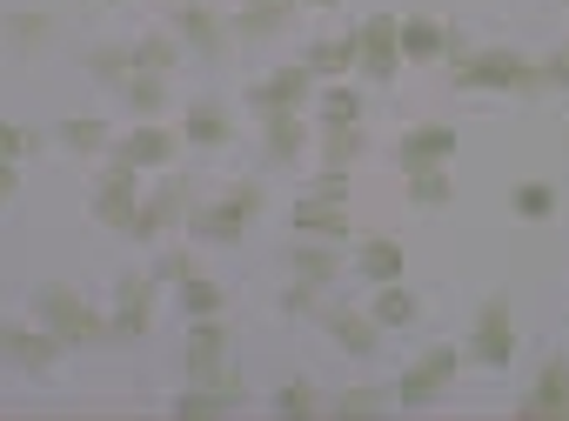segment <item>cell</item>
Wrapping results in <instances>:
<instances>
[{"label": "cell", "mask_w": 569, "mask_h": 421, "mask_svg": "<svg viewBox=\"0 0 569 421\" xmlns=\"http://www.w3.org/2000/svg\"><path fill=\"white\" fill-rule=\"evenodd\" d=\"M316 128H362V94L356 88H322L316 94Z\"/></svg>", "instance_id": "23"}, {"label": "cell", "mask_w": 569, "mask_h": 421, "mask_svg": "<svg viewBox=\"0 0 569 421\" xmlns=\"http://www.w3.org/2000/svg\"><path fill=\"white\" fill-rule=\"evenodd\" d=\"M316 168H356L369 154V134L362 128H316Z\"/></svg>", "instance_id": "17"}, {"label": "cell", "mask_w": 569, "mask_h": 421, "mask_svg": "<svg viewBox=\"0 0 569 421\" xmlns=\"http://www.w3.org/2000/svg\"><path fill=\"white\" fill-rule=\"evenodd\" d=\"M14 148H21V141H14V134H8V128H0V161H8V154H14Z\"/></svg>", "instance_id": "42"}, {"label": "cell", "mask_w": 569, "mask_h": 421, "mask_svg": "<svg viewBox=\"0 0 569 421\" xmlns=\"http://www.w3.org/2000/svg\"><path fill=\"white\" fill-rule=\"evenodd\" d=\"M161 101H168L161 94V74H128V108L134 114H161Z\"/></svg>", "instance_id": "33"}, {"label": "cell", "mask_w": 569, "mask_h": 421, "mask_svg": "<svg viewBox=\"0 0 569 421\" xmlns=\"http://www.w3.org/2000/svg\"><path fill=\"white\" fill-rule=\"evenodd\" d=\"M88 68H94V81H128L134 74L128 48H101V54H88Z\"/></svg>", "instance_id": "35"}, {"label": "cell", "mask_w": 569, "mask_h": 421, "mask_svg": "<svg viewBox=\"0 0 569 421\" xmlns=\"http://www.w3.org/2000/svg\"><path fill=\"white\" fill-rule=\"evenodd\" d=\"M309 141H316L309 114H261V148H268L274 168H296L309 154Z\"/></svg>", "instance_id": "7"}, {"label": "cell", "mask_w": 569, "mask_h": 421, "mask_svg": "<svg viewBox=\"0 0 569 421\" xmlns=\"http://www.w3.org/2000/svg\"><path fill=\"white\" fill-rule=\"evenodd\" d=\"M174 288H181V308H188V314H221V281H208V274H181Z\"/></svg>", "instance_id": "31"}, {"label": "cell", "mask_w": 569, "mask_h": 421, "mask_svg": "<svg viewBox=\"0 0 569 421\" xmlns=\"http://www.w3.org/2000/svg\"><path fill=\"white\" fill-rule=\"evenodd\" d=\"M456 368H462V348H456V341H436V348L396 381V401H402V408H429V401L456 381Z\"/></svg>", "instance_id": "3"}, {"label": "cell", "mask_w": 569, "mask_h": 421, "mask_svg": "<svg viewBox=\"0 0 569 421\" xmlns=\"http://www.w3.org/2000/svg\"><path fill=\"white\" fill-rule=\"evenodd\" d=\"M316 408H322V401H316V381H309V374H296V381L274 388V414H281V421H309Z\"/></svg>", "instance_id": "27"}, {"label": "cell", "mask_w": 569, "mask_h": 421, "mask_svg": "<svg viewBox=\"0 0 569 421\" xmlns=\"http://www.w3.org/2000/svg\"><path fill=\"white\" fill-rule=\"evenodd\" d=\"M296 8H342V0H296Z\"/></svg>", "instance_id": "43"}, {"label": "cell", "mask_w": 569, "mask_h": 421, "mask_svg": "<svg viewBox=\"0 0 569 421\" xmlns=\"http://www.w3.org/2000/svg\"><path fill=\"white\" fill-rule=\"evenodd\" d=\"M41 314H48V328H54L61 341H94V334H108V321H101V314H88V308H81L74 294H61V288H54V294H41Z\"/></svg>", "instance_id": "11"}, {"label": "cell", "mask_w": 569, "mask_h": 421, "mask_svg": "<svg viewBox=\"0 0 569 421\" xmlns=\"http://www.w3.org/2000/svg\"><path fill=\"white\" fill-rule=\"evenodd\" d=\"M456 88L536 94V88H542V74H536V61H522V54H509V48H489V54H469V61H456Z\"/></svg>", "instance_id": "1"}, {"label": "cell", "mask_w": 569, "mask_h": 421, "mask_svg": "<svg viewBox=\"0 0 569 421\" xmlns=\"http://www.w3.org/2000/svg\"><path fill=\"white\" fill-rule=\"evenodd\" d=\"M289 8H296V0H289Z\"/></svg>", "instance_id": "46"}, {"label": "cell", "mask_w": 569, "mask_h": 421, "mask_svg": "<svg viewBox=\"0 0 569 421\" xmlns=\"http://www.w3.org/2000/svg\"><path fill=\"white\" fill-rule=\"evenodd\" d=\"M8 188H14V174H8V161H0V194H8Z\"/></svg>", "instance_id": "44"}, {"label": "cell", "mask_w": 569, "mask_h": 421, "mask_svg": "<svg viewBox=\"0 0 569 421\" xmlns=\"http://www.w3.org/2000/svg\"><path fill=\"white\" fill-rule=\"evenodd\" d=\"M396 54L402 61H442V21H429V14L396 21Z\"/></svg>", "instance_id": "15"}, {"label": "cell", "mask_w": 569, "mask_h": 421, "mask_svg": "<svg viewBox=\"0 0 569 421\" xmlns=\"http://www.w3.org/2000/svg\"><path fill=\"white\" fill-rule=\"evenodd\" d=\"M114 161H128V168H168V161H174V134L148 121V128H134V134L114 148Z\"/></svg>", "instance_id": "14"}, {"label": "cell", "mask_w": 569, "mask_h": 421, "mask_svg": "<svg viewBox=\"0 0 569 421\" xmlns=\"http://www.w3.org/2000/svg\"><path fill=\"white\" fill-rule=\"evenodd\" d=\"M302 68H309L316 81H336V74H349V68H356V41H349V34H336V41H316V48L302 54Z\"/></svg>", "instance_id": "22"}, {"label": "cell", "mask_w": 569, "mask_h": 421, "mask_svg": "<svg viewBox=\"0 0 569 421\" xmlns=\"http://www.w3.org/2000/svg\"><path fill=\"white\" fill-rule=\"evenodd\" d=\"M509 208H516L522 221H549V214H556V188H549V181H522V188L509 194Z\"/></svg>", "instance_id": "30"}, {"label": "cell", "mask_w": 569, "mask_h": 421, "mask_svg": "<svg viewBox=\"0 0 569 421\" xmlns=\"http://www.w3.org/2000/svg\"><path fill=\"white\" fill-rule=\"evenodd\" d=\"M221 361H228V328L214 314H194V328H188V381H214Z\"/></svg>", "instance_id": "8"}, {"label": "cell", "mask_w": 569, "mask_h": 421, "mask_svg": "<svg viewBox=\"0 0 569 421\" xmlns=\"http://www.w3.org/2000/svg\"><path fill=\"white\" fill-rule=\"evenodd\" d=\"M322 328L336 334L342 354H376V321H369V314H356V308H329Z\"/></svg>", "instance_id": "19"}, {"label": "cell", "mask_w": 569, "mask_h": 421, "mask_svg": "<svg viewBox=\"0 0 569 421\" xmlns=\"http://www.w3.org/2000/svg\"><path fill=\"white\" fill-rule=\"evenodd\" d=\"M94 214H101L108 228H128V221H134V168H128V161H114V168L101 174V194H94Z\"/></svg>", "instance_id": "13"}, {"label": "cell", "mask_w": 569, "mask_h": 421, "mask_svg": "<svg viewBox=\"0 0 569 421\" xmlns=\"http://www.w3.org/2000/svg\"><path fill=\"white\" fill-rule=\"evenodd\" d=\"M382 408H389V394H382V388H349V394L336 401V414H342V421H376Z\"/></svg>", "instance_id": "32"}, {"label": "cell", "mask_w": 569, "mask_h": 421, "mask_svg": "<svg viewBox=\"0 0 569 421\" xmlns=\"http://www.w3.org/2000/svg\"><path fill=\"white\" fill-rule=\"evenodd\" d=\"M356 274H369L376 288H382V281H402V248H396V241H382V234H376V241H362Z\"/></svg>", "instance_id": "25"}, {"label": "cell", "mask_w": 569, "mask_h": 421, "mask_svg": "<svg viewBox=\"0 0 569 421\" xmlns=\"http://www.w3.org/2000/svg\"><path fill=\"white\" fill-rule=\"evenodd\" d=\"M562 8H569V0H562Z\"/></svg>", "instance_id": "45"}, {"label": "cell", "mask_w": 569, "mask_h": 421, "mask_svg": "<svg viewBox=\"0 0 569 421\" xmlns=\"http://www.w3.org/2000/svg\"><path fill=\"white\" fill-rule=\"evenodd\" d=\"M516 414H522V421H562V414H569V354H556V361L529 381V394L516 401Z\"/></svg>", "instance_id": "6"}, {"label": "cell", "mask_w": 569, "mask_h": 421, "mask_svg": "<svg viewBox=\"0 0 569 421\" xmlns=\"http://www.w3.org/2000/svg\"><path fill=\"white\" fill-rule=\"evenodd\" d=\"M234 134V121L214 108V101H201V108H188V121H181V141H194V148H221Z\"/></svg>", "instance_id": "24"}, {"label": "cell", "mask_w": 569, "mask_h": 421, "mask_svg": "<svg viewBox=\"0 0 569 421\" xmlns=\"http://www.w3.org/2000/svg\"><path fill=\"white\" fill-rule=\"evenodd\" d=\"M449 154H456V128H442V121L409 128V134H402V148H396V161H402V168H449Z\"/></svg>", "instance_id": "9"}, {"label": "cell", "mask_w": 569, "mask_h": 421, "mask_svg": "<svg viewBox=\"0 0 569 421\" xmlns=\"http://www.w3.org/2000/svg\"><path fill=\"white\" fill-rule=\"evenodd\" d=\"M309 201H329V208H342V201H349V168H322V174L309 181Z\"/></svg>", "instance_id": "34"}, {"label": "cell", "mask_w": 569, "mask_h": 421, "mask_svg": "<svg viewBox=\"0 0 569 421\" xmlns=\"http://www.w3.org/2000/svg\"><path fill=\"white\" fill-rule=\"evenodd\" d=\"M61 141H68V148H81V154H94V148L108 141V121H68V128H61Z\"/></svg>", "instance_id": "36"}, {"label": "cell", "mask_w": 569, "mask_h": 421, "mask_svg": "<svg viewBox=\"0 0 569 421\" xmlns=\"http://www.w3.org/2000/svg\"><path fill=\"white\" fill-rule=\"evenodd\" d=\"M8 34H14V41H41V21H34V14H14Z\"/></svg>", "instance_id": "41"}, {"label": "cell", "mask_w": 569, "mask_h": 421, "mask_svg": "<svg viewBox=\"0 0 569 421\" xmlns=\"http://www.w3.org/2000/svg\"><path fill=\"white\" fill-rule=\"evenodd\" d=\"M402 188L416 208H442L449 201V168H402Z\"/></svg>", "instance_id": "28"}, {"label": "cell", "mask_w": 569, "mask_h": 421, "mask_svg": "<svg viewBox=\"0 0 569 421\" xmlns=\"http://www.w3.org/2000/svg\"><path fill=\"white\" fill-rule=\"evenodd\" d=\"M289 268H296V281H302V288H316V294L342 274V261H336V248H329V241H302V248L289 254Z\"/></svg>", "instance_id": "18"}, {"label": "cell", "mask_w": 569, "mask_h": 421, "mask_svg": "<svg viewBox=\"0 0 569 421\" xmlns=\"http://www.w3.org/2000/svg\"><path fill=\"white\" fill-rule=\"evenodd\" d=\"M309 94H316V74L302 61H289V68H274L268 81L248 88V108L254 114H309Z\"/></svg>", "instance_id": "4"}, {"label": "cell", "mask_w": 569, "mask_h": 421, "mask_svg": "<svg viewBox=\"0 0 569 421\" xmlns=\"http://www.w3.org/2000/svg\"><path fill=\"white\" fill-rule=\"evenodd\" d=\"M281 21H289V0H248V8L234 14V34H241V41H261V34H274Z\"/></svg>", "instance_id": "26"}, {"label": "cell", "mask_w": 569, "mask_h": 421, "mask_svg": "<svg viewBox=\"0 0 569 421\" xmlns=\"http://www.w3.org/2000/svg\"><path fill=\"white\" fill-rule=\"evenodd\" d=\"M349 41H356V68H362L369 81H396V74H402V54H396V14H369V28L349 34Z\"/></svg>", "instance_id": "5"}, {"label": "cell", "mask_w": 569, "mask_h": 421, "mask_svg": "<svg viewBox=\"0 0 569 421\" xmlns=\"http://www.w3.org/2000/svg\"><path fill=\"white\" fill-rule=\"evenodd\" d=\"M509 354H516V321H509V301L489 294V301L476 308V328H469V341H462V361L509 368Z\"/></svg>", "instance_id": "2"}, {"label": "cell", "mask_w": 569, "mask_h": 421, "mask_svg": "<svg viewBox=\"0 0 569 421\" xmlns=\"http://www.w3.org/2000/svg\"><path fill=\"white\" fill-rule=\"evenodd\" d=\"M181 274H194V261H188V254H161V268H154V281H181Z\"/></svg>", "instance_id": "40"}, {"label": "cell", "mask_w": 569, "mask_h": 421, "mask_svg": "<svg viewBox=\"0 0 569 421\" xmlns=\"http://www.w3.org/2000/svg\"><path fill=\"white\" fill-rule=\"evenodd\" d=\"M188 228H194V241L234 248V241H241V228H248V214H241L234 201H201V208H188Z\"/></svg>", "instance_id": "12"}, {"label": "cell", "mask_w": 569, "mask_h": 421, "mask_svg": "<svg viewBox=\"0 0 569 421\" xmlns=\"http://www.w3.org/2000/svg\"><path fill=\"white\" fill-rule=\"evenodd\" d=\"M128 61H134V74H168L181 61V48H174V34H148L141 48H128Z\"/></svg>", "instance_id": "29"}, {"label": "cell", "mask_w": 569, "mask_h": 421, "mask_svg": "<svg viewBox=\"0 0 569 421\" xmlns=\"http://www.w3.org/2000/svg\"><path fill=\"white\" fill-rule=\"evenodd\" d=\"M174 34L194 48V54H214L228 41V28L214 21V8H174Z\"/></svg>", "instance_id": "20"}, {"label": "cell", "mask_w": 569, "mask_h": 421, "mask_svg": "<svg viewBox=\"0 0 569 421\" xmlns=\"http://www.w3.org/2000/svg\"><path fill=\"white\" fill-rule=\"evenodd\" d=\"M188 208V181L174 174V181H161L154 188V201H134V221H128V234H141V241H154L161 228H174V214Z\"/></svg>", "instance_id": "10"}, {"label": "cell", "mask_w": 569, "mask_h": 421, "mask_svg": "<svg viewBox=\"0 0 569 421\" xmlns=\"http://www.w3.org/2000/svg\"><path fill=\"white\" fill-rule=\"evenodd\" d=\"M228 201H234L241 214H261V201H268V194H261V181H241V188H234Z\"/></svg>", "instance_id": "38"}, {"label": "cell", "mask_w": 569, "mask_h": 421, "mask_svg": "<svg viewBox=\"0 0 569 421\" xmlns=\"http://www.w3.org/2000/svg\"><path fill=\"white\" fill-rule=\"evenodd\" d=\"M309 308H316V288H302V281L281 294V314H309Z\"/></svg>", "instance_id": "39"}, {"label": "cell", "mask_w": 569, "mask_h": 421, "mask_svg": "<svg viewBox=\"0 0 569 421\" xmlns=\"http://www.w3.org/2000/svg\"><path fill=\"white\" fill-rule=\"evenodd\" d=\"M536 74H542V88H569V48H556L549 61H536Z\"/></svg>", "instance_id": "37"}, {"label": "cell", "mask_w": 569, "mask_h": 421, "mask_svg": "<svg viewBox=\"0 0 569 421\" xmlns=\"http://www.w3.org/2000/svg\"><path fill=\"white\" fill-rule=\"evenodd\" d=\"M369 321H376V328H409V321H422V301H416L402 281H382V288H376Z\"/></svg>", "instance_id": "21"}, {"label": "cell", "mask_w": 569, "mask_h": 421, "mask_svg": "<svg viewBox=\"0 0 569 421\" xmlns=\"http://www.w3.org/2000/svg\"><path fill=\"white\" fill-rule=\"evenodd\" d=\"M296 234L302 241H342L349 234V208H329V201H296Z\"/></svg>", "instance_id": "16"}]
</instances>
